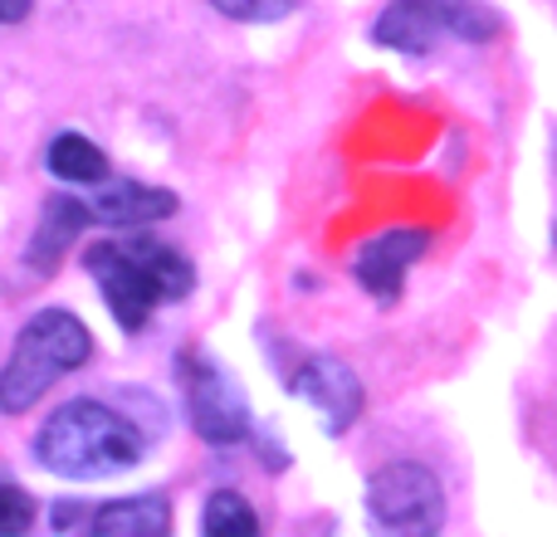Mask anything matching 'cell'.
<instances>
[{"label": "cell", "instance_id": "1", "mask_svg": "<svg viewBox=\"0 0 557 537\" xmlns=\"http://www.w3.org/2000/svg\"><path fill=\"white\" fill-rule=\"evenodd\" d=\"M35 460L59 479H113L143 460V435L127 415L108 411L103 401H69L35 435Z\"/></svg>", "mask_w": 557, "mask_h": 537}, {"label": "cell", "instance_id": "2", "mask_svg": "<svg viewBox=\"0 0 557 537\" xmlns=\"http://www.w3.org/2000/svg\"><path fill=\"white\" fill-rule=\"evenodd\" d=\"M84 264L98 278V288L108 298V313L117 317L123 333H137L152 317L157 303H176V298H186L196 288L191 260L162 240L94 245L84 254Z\"/></svg>", "mask_w": 557, "mask_h": 537}, {"label": "cell", "instance_id": "3", "mask_svg": "<svg viewBox=\"0 0 557 537\" xmlns=\"http://www.w3.org/2000/svg\"><path fill=\"white\" fill-rule=\"evenodd\" d=\"M88 357H94V337H88V327L74 313H64V308L35 313L20 327L10 362L0 366V411L5 415L29 411L59 376L84 366Z\"/></svg>", "mask_w": 557, "mask_h": 537}, {"label": "cell", "instance_id": "4", "mask_svg": "<svg viewBox=\"0 0 557 537\" xmlns=\"http://www.w3.org/2000/svg\"><path fill=\"white\" fill-rule=\"evenodd\" d=\"M499 35V15L484 10L480 0H392L376 15L372 39L386 49L425 59L441 49L445 39H465V45H484Z\"/></svg>", "mask_w": 557, "mask_h": 537}, {"label": "cell", "instance_id": "5", "mask_svg": "<svg viewBox=\"0 0 557 537\" xmlns=\"http://www.w3.org/2000/svg\"><path fill=\"white\" fill-rule=\"evenodd\" d=\"M182 386H186L191 430L206 445H240L250 435V401H245L240 382L225 366H215L206 352L182 357Z\"/></svg>", "mask_w": 557, "mask_h": 537}, {"label": "cell", "instance_id": "6", "mask_svg": "<svg viewBox=\"0 0 557 537\" xmlns=\"http://www.w3.org/2000/svg\"><path fill=\"white\" fill-rule=\"evenodd\" d=\"M367 509L392 533H435L445 523V494H441V479L425 464L396 460L372 474Z\"/></svg>", "mask_w": 557, "mask_h": 537}, {"label": "cell", "instance_id": "7", "mask_svg": "<svg viewBox=\"0 0 557 537\" xmlns=\"http://www.w3.org/2000/svg\"><path fill=\"white\" fill-rule=\"evenodd\" d=\"M294 391L323 415L327 435H343L347 425L362 415V382L347 362L337 357H308L294 376Z\"/></svg>", "mask_w": 557, "mask_h": 537}, {"label": "cell", "instance_id": "8", "mask_svg": "<svg viewBox=\"0 0 557 537\" xmlns=\"http://www.w3.org/2000/svg\"><path fill=\"white\" fill-rule=\"evenodd\" d=\"M425 245H431L425 230H386V235H376V240H367L362 250H357V264H352L357 284H362L372 298H382V303H396V298H401L406 268L421 260Z\"/></svg>", "mask_w": 557, "mask_h": 537}, {"label": "cell", "instance_id": "9", "mask_svg": "<svg viewBox=\"0 0 557 537\" xmlns=\"http://www.w3.org/2000/svg\"><path fill=\"white\" fill-rule=\"evenodd\" d=\"M94 225V205L74 201V196H49L45 201V221L35 225V240L25 245V264L35 274H54L59 260L69 254V245Z\"/></svg>", "mask_w": 557, "mask_h": 537}, {"label": "cell", "instance_id": "10", "mask_svg": "<svg viewBox=\"0 0 557 537\" xmlns=\"http://www.w3.org/2000/svg\"><path fill=\"white\" fill-rule=\"evenodd\" d=\"M176 196L162 191V186H143V182H113L98 191L94 201V215L103 225H117V230H133V225H152V221H166L176 215Z\"/></svg>", "mask_w": 557, "mask_h": 537}, {"label": "cell", "instance_id": "11", "mask_svg": "<svg viewBox=\"0 0 557 537\" xmlns=\"http://www.w3.org/2000/svg\"><path fill=\"white\" fill-rule=\"evenodd\" d=\"M88 528L98 537H162L172 533V503L157 494H133V499L103 503Z\"/></svg>", "mask_w": 557, "mask_h": 537}, {"label": "cell", "instance_id": "12", "mask_svg": "<svg viewBox=\"0 0 557 537\" xmlns=\"http://www.w3.org/2000/svg\"><path fill=\"white\" fill-rule=\"evenodd\" d=\"M49 172H54L59 182L98 186V182H108V157L98 152V142H88V137L59 133L54 142H49Z\"/></svg>", "mask_w": 557, "mask_h": 537}, {"label": "cell", "instance_id": "13", "mask_svg": "<svg viewBox=\"0 0 557 537\" xmlns=\"http://www.w3.org/2000/svg\"><path fill=\"white\" fill-rule=\"evenodd\" d=\"M201 533H211V537H225V533H235V537H255V533H260V519H255V509L240 499V494L215 489L211 499H206Z\"/></svg>", "mask_w": 557, "mask_h": 537}, {"label": "cell", "instance_id": "14", "mask_svg": "<svg viewBox=\"0 0 557 537\" xmlns=\"http://www.w3.org/2000/svg\"><path fill=\"white\" fill-rule=\"evenodd\" d=\"M35 528V499L20 484H0V537H20Z\"/></svg>", "mask_w": 557, "mask_h": 537}, {"label": "cell", "instance_id": "15", "mask_svg": "<svg viewBox=\"0 0 557 537\" xmlns=\"http://www.w3.org/2000/svg\"><path fill=\"white\" fill-rule=\"evenodd\" d=\"M221 15L245 20V25H270V20H284L298 0H211Z\"/></svg>", "mask_w": 557, "mask_h": 537}, {"label": "cell", "instance_id": "16", "mask_svg": "<svg viewBox=\"0 0 557 537\" xmlns=\"http://www.w3.org/2000/svg\"><path fill=\"white\" fill-rule=\"evenodd\" d=\"M84 519H88V509H84V503H59V509H54V528H59V533L78 528V523H84Z\"/></svg>", "mask_w": 557, "mask_h": 537}, {"label": "cell", "instance_id": "17", "mask_svg": "<svg viewBox=\"0 0 557 537\" xmlns=\"http://www.w3.org/2000/svg\"><path fill=\"white\" fill-rule=\"evenodd\" d=\"M29 5H35V0H0V25H20V20L29 15Z\"/></svg>", "mask_w": 557, "mask_h": 537}]
</instances>
